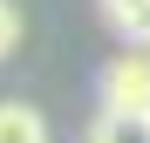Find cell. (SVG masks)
<instances>
[{"mask_svg": "<svg viewBox=\"0 0 150 143\" xmlns=\"http://www.w3.org/2000/svg\"><path fill=\"white\" fill-rule=\"evenodd\" d=\"M96 109L143 116V123H150V48H123V55H109V68L96 75Z\"/></svg>", "mask_w": 150, "mask_h": 143, "instance_id": "1", "label": "cell"}, {"mask_svg": "<svg viewBox=\"0 0 150 143\" xmlns=\"http://www.w3.org/2000/svg\"><path fill=\"white\" fill-rule=\"evenodd\" d=\"M0 143H55V130H48V116H41L34 102L0 95Z\"/></svg>", "mask_w": 150, "mask_h": 143, "instance_id": "2", "label": "cell"}, {"mask_svg": "<svg viewBox=\"0 0 150 143\" xmlns=\"http://www.w3.org/2000/svg\"><path fill=\"white\" fill-rule=\"evenodd\" d=\"M103 20L123 48H150V0H103Z\"/></svg>", "mask_w": 150, "mask_h": 143, "instance_id": "3", "label": "cell"}, {"mask_svg": "<svg viewBox=\"0 0 150 143\" xmlns=\"http://www.w3.org/2000/svg\"><path fill=\"white\" fill-rule=\"evenodd\" d=\"M82 143H150L143 116H116V109H96V123L82 130Z\"/></svg>", "mask_w": 150, "mask_h": 143, "instance_id": "4", "label": "cell"}, {"mask_svg": "<svg viewBox=\"0 0 150 143\" xmlns=\"http://www.w3.org/2000/svg\"><path fill=\"white\" fill-rule=\"evenodd\" d=\"M21 34H28V20H21V0H0V61L21 48Z\"/></svg>", "mask_w": 150, "mask_h": 143, "instance_id": "5", "label": "cell"}]
</instances>
